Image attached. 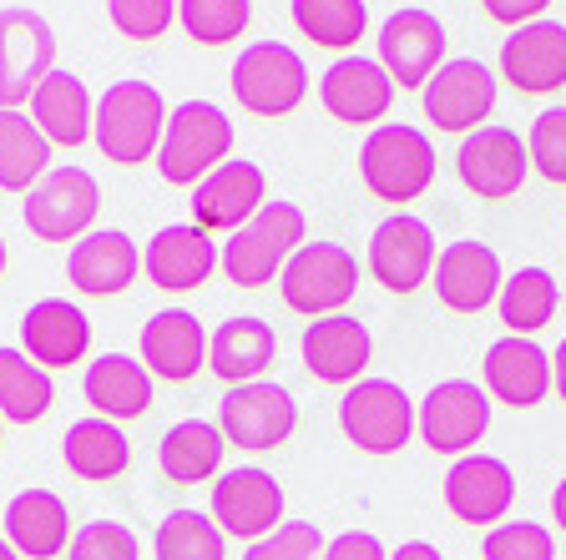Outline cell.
<instances>
[{
    "label": "cell",
    "mask_w": 566,
    "mask_h": 560,
    "mask_svg": "<svg viewBox=\"0 0 566 560\" xmlns=\"http://www.w3.org/2000/svg\"><path fill=\"white\" fill-rule=\"evenodd\" d=\"M167 112L163 92L153 82H112L96 96V121H92V141L102 147L106 162L117 167H142L153 162L167 131Z\"/></svg>",
    "instance_id": "cell-1"
},
{
    "label": "cell",
    "mask_w": 566,
    "mask_h": 560,
    "mask_svg": "<svg viewBox=\"0 0 566 560\" xmlns=\"http://www.w3.org/2000/svg\"><path fill=\"white\" fill-rule=\"evenodd\" d=\"M308 218L294 202H263L253 212V222H243L233 237L223 243L218 268L238 283V288H269L283 273V263L308 243Z\"/></svg>",
    "instance_id": "cell-2"
},
{
    "label": "cell",
    "mask_w": 566,
    "mask_h": 560,
    "mask_svg": "<svg viewBox=\"0 0 566 560\" xmlns=\"http://www.w3.org/2000/svg\"><path fill=\"white\" fill-rule=\"evenodd\" d=\"M440 172V157L430 147L420 127H400V121H385L365 137V152H359V177L375 192L379 202H395V208H410L415 198L430 192Z\"/></svg>",
    "instance_id": "cell-3"
},
{
    "label": "cell",
    "mask_w": 566,
    "mask_h": 560,
    "mask_svg": "<svg viewBox=\"0 0 566 560\" xmlns=\"http://www.w3.org/2000/svg\"><path fill=\"white\" fill-rule=\"evenodd\" d=\"M233 157V121L228 112H218L212 102H182L172 106L163 131V147H157V172L172 187H198L208 172Z\"/></svg>",
    "instance_id": "cell-4"
},
{
    "label": "cell",
    "mask_w": 566,
    "mask_h": 560,
    "mask_svg": "<svg viewBox=\"0 0 566 560\" xmlns=\"http://www.w3.org/2000/svg\"><path fill=\"white\" fill-rule=\"evenodd\" d=\"M283 304L289 314L329 318L359 293V257L344 243H304L289 263H283Z\"/></svg>",
    "instance_id": "cell-5"
},
{
    "label": "cell",
    "mask_w": 566,
    "mask_h": 560,
    "mask_svg": "<svg viewBox=\"0 0 566 560\" xmlns=\"http://www.w3.org/2000/svg\"><path fill=\"white\" fill-rule=\"evenodd\" d=\"M233 102L253 117H289L308 96V66L283 41H253L233 61Z\"/></svg>",
    "instance_id": "cell-6"
},
{
    "label": "cell",
    "mask_w": 566,
    "mask_h": 560,
    "mask_svg": "<svg viewBox=\"0 0 566 560\" xmlns=\"http://www.w3.org/2000/svg\"><path fill=\"white\" fill-rule=\"evenodd\" d=\"M339 430L354 450L365 455H400L405 444L420 434V420H415V404L405 399L400 384L389 379H359L349 384V394L339 399Z\"/></svg>",
    "instance_id": "cell-7"
},
{
    "label": "cell",
    "mask_w": 566,
    "mask_h": 560,
    "mask_svg": "<svg viewBox=\"0 0 566 560\" xmlns=\"http://www.w3.org/2000/svg\"><path fill=\"white\" fill-rule=\"evenodd\" d=\"M102 212V187L86 167H51L41 182L25 192V228L41 243H82L86 228Z\"/></svg>",
    "instance_id": "cell-8"
},
{
    "label": "cell",
    "mask_w": 566,
    "mask_h": 560,
    "mask_svg": "<svg viewBox=\"0 0 566 560\" xmlns=\"http://www.w3.org/2000/svg\"><path fill=\"white\" fill-rule=\"evenodd\" d=\"M56 71V31L41 11H0V112H15Z\"/></svg>",
    "instance_id": "cell-9"
},
{
    "label": "cell",
    "mask_w": 566,
    "mask_h": 560,
    "mask_svg": "<svg viewBox=\"0 0 566 560\" xmlns=\"http://www.w3.org/2000/svg\"><path fill=\"white\" fill-rule=\"evenodd\" d=\"M495 71L475 56H455L424 82L420 102H424V117L436 131H450V137H471V131L491 127V112H495Z\"/></svg>",
    "instance_id": "cell-10"
},
{
    "label": "cell",
    "mask_w": 566,
    "mask_h": 560,
    "mask_svg": "<svg viewBox=\"0 0 566 560\" xmlns=\"http://www.w3.org/2000/svg\"><path fill=\"white\" fill-rule=\"evenodd\" d=\"M218 430H223L228 444L248 450V455H269L279 444H289V434L298 430V404L294 394L273 379H259V384H238L223 394L218 404Z\"/></svg>",
    "instance_id": "cell-11"
},
{
    "label": "cell",
    "mask_w": 566,
    "mask_h": 560,
    "mask_svg": "<svg viewBox=\"0 0 566 560\" xmlns=\"http://www.w3.org/2000/svg\"><path fill=\"white\" fill-rule=\"evenodd\" d=\"M436 257H440V247H436L430 222L415 218V212H395L369 237V278L385 293H395V298H410V293H420L430 283Z\"/></svg>",
    "instance_id": "cell-12"
},
{
    "label": "cell",
    "mask_w": 566,
    "mask_h": 560,
    "mask_svg": "<svg viewBox=\"0 0 566 560\" xmlns=\"http://www.w3.org/2000/svg\"><path fill=\"white\" fill-rule=\"evenodd\" d=\"M415 420H420V440L436 455H475V444L491 430V394L471 379H446L424 394Z\"/></svg>",
    "instance_id": "cell-13"
},
{
    "label": "cell",
    "mask_w": 566,
    "mask_h": 560,
    "mask_svg": "<svg viewBox=\"0 0 566 560\" xmlns=\"http://www.w3.org/2000/svg\"><path fill=\"white\" fill-rule=\"evenodd\" d=\"M526 137L511 127H481L471 137H460V152H455V177L460 187L481 202H506L521 192L526 182Z\"/></svg>",
    "instance_id": "cell-14"
},
{
    "label": "cell",
    "mask_w": 566,
    "mask_h": 560,
    "mask_svg": "<svg viewBox=\"0 0 566 560\" xmlns=\"http://www.w3.org/2000/svg\"><path fill=\"white\" fill-rule=\"evenodd\" d=\"M212 520L233 540H263L283 526V485L259 465H238L212 479Z\"/></svg>",
    "instance_id": "cell-15"
},
{
    "label": "cell",
    "mask_w": 566,
    "mask_h": 560,
    "mask_svg": "<svg viewBox=\"0 0 566 560\" xmlns=\"http://www.w3.org/2000/svg\"><path fill=\"white\" fill-rule=\"evenodd\" d=\"M379 66L405 92H424V82L446 66V25L420 6H405L379 25Z\"/></svg>",
    "instance_id": "cell-16"
},
{
    "label": "cell",
    "mask_w": 566,
    "mask_h": 560,
    "mask_svg": "<svg viewBox=\"0 0 566 560\" xmlns=\"http://www.w3.org/2000/svg\"><path fill=\"white\" fill-rule=\"evenodd\" d=\"M501 82L521 96H556L566 86V25L562 21H531L506 35L495 56Z\"/></svg>",
    "instance_id": "cell-17"
},
{
    "label": "cell",
    "mask_w": 566,
    "mask_h": 560,
    "mask_svg": "<svg viewBox=\"0 0 566 560\" xmlns=\"http://www.w3.org/2000/svg\"><path fill=\"white\" fill-rule=\"evenodd\" d=\"M318 102L329 112L334 121L344 127H385L389 106H395V82H389V71L369 56H339L329 71H324V82H318Z\"/></svg>",
    "instance_id": "cell-18"
},
{
    "label": "cell",
    "mask_w": 566,
    "mask_h": 560,
    "mask_svg": "<svg viewBox=\"0 0 566 560\" xmlns=\"http://www.w3.org/2000/svg\"><path fill=\"white\" fill-rule=\"evenodd\" d=\"M269 202V177L259 162L228 157L218 172H208L192 187V222L202 233H238L243 222H253V212Z\"/></svg>",
    "instance_id": "cell-19"
},
{
    "label": "cell",
    "mask_w": 566,
    "mask_h": 560,
    "mask_svg": "<svg viewBox=\"0 0 566 560\" xmlns=\"http://www.w3.org/2000/svg\"><path fill=\"white\" fill-rule=\"evenodd\" d=\"M446 505L455 520L465 526H501L516 505V475H511L506 459L491 455H460L446 475Z\"/></svg>",
    "instance_id": "cell-20"
},
{
    "label": "cell",
    "mask_w": 566,
    "mask_h": 560,
    "mask_svg": "<svg viewBox=\"0 0 566 560\" xmlns=\"http://www.w3.org/2000/svg\"><path fill=\"white\" fill-rule=\"evenodd\" d=\"M298 353H304V369L318 384H359L369 359H375V339L354 314H329L304 328Z\"/></svg>",
    "instance_id": "cell-21"
},
{
    "label": "cell",
    "mask_w": 566,
    "mask_h": 560,
    "mask_svg": "<svg viewBox=\"0 0 566 560\" xmlns=\"http://www.w3.org/2000/svg\"><path fill=\"white\" fill-rule=\"evenodd\" d=\"M430 283H436L440 304H446L450 314H485V308L501 298V283H506V273H501V257H495V247L475 243V237H460V243H450L446 253L436 257V273H430Z\"/></svg>",
    "instance_id": "cell-22"
},
{
    "label": "cell",
    "mask_w": 566,
    "mask_h": 560,
    "mask_svg": "<svg viewBox=\"0 0 566 560\" xmlns=\"http://www.w3.org/2000/svg\"><path fill=\"white\" fill-rule=\"evenodd\" d=\"M137 353L153 379H163V384H192L202 373V363H208V334H202V324L188 308H167V314H153L142 324Z\"/></svg>",
    "instance_id": "cell-23"
},
{
    "label": "cell",
    "mask_w": 566,
    "mask_h": 560,
    "mask_svg": "<svg viewBox=\"0 0 566 560\" xmlns=\"http://www.w3.org/2000/svg\"><path fill=\"white\" fill-rule=\"evenodd\" d=\"M92 349V318L71 298H41L25 308L21 318V353L41 369H71L82 363V353Z\"/></svg>",
    "instance_id": "cell-24"
},
{
    "label": "cell",
    "mask_w": 566,
    "mask_h": 560,
    "mask_svg": "<svg viewBox=\"0 0 566 560\" xmlns=\"http://www.w3.org/2000/svg\"><path fill=\"white\" fill-rule=\"evenodd\" d=\"M218 257L223 253L212 247V233H202L198 222H172V228L153 233L147 253H142V273L163 293H192L212 278Z\"/></svg>",
    "instance_id": "cell-25"
},
{
    "label": "cell",
    "mask_w": 566,
    "mask_h": 560,
    "mask_svg": "<svg viewBox=\"0 0 566 560\" xmlns=\"http://www.w3.org/2000/svg\"><path fill=\"white\" fill-rule=\"evenodd\" d=\"M485 394L511 409H536L552 394V353L521 334L495 339L485 349Z\"/></svg>",
    "instance_id": "cell-26"
},
{
    "label": "cell",
    "mask_w": 566,
    "mask_h": 560,
    "mask_svg": "<svg viewBox=\"0 0 566 560\" xmlns=\"http://www.w3.org/2000/svg\"><path fill=\"white\" fill-rule=\"evenodd\" d=\"M142 253L127 233H86L82 243H71L66 253V278L82 298H117L137 283Z\"/></svg>",
    "instance_id": "cell-27"
},
{
    "label": "cell",
    "mask_w": 566,
    "mask_h": 560,
    "mask_svg": "<svg viewBox=\"0 0 566 560\" xmlns=\"http://www.w3.org/2000/svg\"><path fill=\"white\" fill-rule=\"evenodd\" d=\"M82 394L86 404L96 409V420H112V424H132L153 409V373L142 359H127V353H102L92 359L82 379Z\"/></svg>",
    "instance_id": "cell-28"
},
{
    "label": "cell",
    "mask_w": 566,
    "mask_h": 560,
    "mask_svg": "<svg viewBox=\"0 0 566 560\" xmlns=\"http://www.w3.org/2000/svg\"><path fill=\"white\" fill-rule=\"evenodd\" d=\"M279 359V339L263 318H228L208 334V369L212 379H223L228 389L238 384H259L263 373Z\"/></svg>",
    "instance_id": "cell-29"
},
{
    "label": "cell",
    "mask_w": 566,
    "mask_h": 560,
    "mask_svg": "<svg viewBox=\"0 0 566 560\" xmlns=\"http://www.w3.org/2000/svg\"><path fill=\"white\" fill-rule=\"evenodd\" d=\"M71 510L56 490H21L6 505V540L21 560H56L71 546Z\"/></svg>",
    "instance_id": "cell-30"
},
{
    "label": "cell",
    "mask_w": 566,
    "mask_h": 560,
    "mask_svg": "<svg viewBox=\"0 0 566 560\" xmlns=\"http://www.w3.org/2000/svg\"><path fill=\"white\" fill-rule=\"evenodd\" d=\"M25 106H31V121L41 127V137L51 147H82V141H92L96 102L76 71H51Z\"/></svg>",
    "instance_id": "cell-31"
},
{
    "label": "cell",
    "mask_w": 566,
    "mask_h": 560,
    "mask_svg": "<svg viewBox=\"0 0 566 560\" xmlns=\"http://www.w3.org/2000/svg\"><path fill=\"white\" fill-rule=\"evenodd\" d=\"M61 459H66V469L76 479L102 485V479L127 475L132 444L122 434V424H112V420H76L66 430V440H61Z\"/></svg>",
    "instance_id": "cell-32"
},
{
    "label": "cell",
    "mask_w": 566,
    "mask_h": 560,
    "mask_svg": "<svg viewBox=\"0 0 566 560\" xmlns=\"http://www.w3.org/2000/svg\"><path fill=\"white\" fill-rule=\"evenodd\" d=\"M223 430L208 420H177L163 434V475L172 485H202V479L223 475Z\"/></svg>",
    "instance_id": "cell-33"
},
{
    "label": "cell",
    "mask_w": 566,
    "mask_h": 560,
    "mask_svg": "<svg viewBox=\"0 0 566 560\" xmlns=\"http://www.w3.org/2000/svg\"><path fill=\"white\" fill-rule=\"evenodd\" d=\"M51 162V141L31 112H0V192H31Z\"/></svg>",
    "instance_id": "cell-34"
},
{
    "label": "cell",
    "mask_w": 566,
    "mask_h": 560,
    "mask_svg": "<svg viewBox=\"0 0 566 560\" xmlns=\"http://www.w3.org/2000/svg\"><path fill=\"white\" fill-rule=\"evenodd\" d=\"M556 304H562V288H556V278L546 268L511 273V278L501 283V298H495L506 334H521V339H536L556 318Z\"/></svg>",
    "instance_id": "cell-35"
},
{
    "label": "cell",
    "mask_w": 566,
    "mask_h": 560,
    "mask_svg": "<svg viewBox=\"0 0 566 560\" xmlns=\"http://www.w3.org/2000/svg\"><path fill=\"white\" fill-rule=\"evenodd\" d=\"M294 25L324 51H344L349 56L369 31V6L365 0H294L289 6Z\"/></svg>",
    "instance_id": "cell-36"
},
{
    "label": "cell",
    "mask_w": 566,
    "mask_h": 560,
    "mask_svg": "<svg viewBox=\"0 0 566 560\" xmlns=\"http://www.w3.org/2000/svg\"><path fill=\"white\" fill-rule=\"evenodd\" d=\"M56 384L41 363H31L21 349H0V420L6 424H35L46 420Z\"/></svg>",
    "instance_id": "cell-37"
},
{
    "label": "cell",
    "mask_w": 566,
    "mask_h": 560,
    "mask_svg": "<svg viewBox=\"0 0 566 560\" xmlns=\"http://www.w3.org/2000/svg\"><path fill=\"white\" fill-rule=\"evenodd\" d=\"M157 560H228V536L202 510H172L157 526Z\"/></svg>",
    "instance_id": "cell-38"
},
{
    "label": "cell",
    "mask_w": 566,
    "mask_h": 560,
    "mask_svg": "<svg viewBox=\"0 0 566 560\" xmlns=\"http://www.w3.org/2000/svg\"><path fill=\"white\" fill-rule=\"evenodd\" d=\"M177 21L198 46H228L253 21V0H177Z\"/></svg>",
    "instance_id": "cell-39"
},
{
    "label": "cell",
    "mask_w": 566,
    "mask_h": 560,
    "mask_svg": "<svg viewBox=\"0 0 566 560\" xmlns=\"http://www.w3.org/2000/svg\"><path fill=\"white\" fill-rule=\"evenodd\" d=\"M485 560H556V540L536 520H501L485 536Z\"/></svg>",
    "instance_id": "cell-40"
},
{
    "label": "cell",
    "mask_w": 566,
    "mask_h": 560,
    "mask_svg": "<svg viewBox=\"0 0 566 560\" xmlns=\"http://www.w3.org/2000/svg\"><path fill=\"white\" fill-rule=\"evenodd\" d=\"M526 152H531V167L546 182L566 187V106H552V112H542V117L531 121Z\"/></svg>",
    "instance_id": "cell-41"
},
{
    "label": "cell",
    "mask_w": 566,
    "mask_h": 560,
    "mask_svg": "<svg viewBox=\"0 0 566 560\" xmlns=\"http://www.w3.org/2000/svg\"><path fill=\"white\" fill-rule=\"evenodd\" d=\"M66 560H142V550L127 526H117V520H92V526H82L71 536Z\"/></svg>",
    "instance_id": "cell-42"
},
{
    "label": "cell",
    "mask_w": 566,
    "mask_h": 560,
    "mask_svg": "<svg viewBox=\"0 0 566 560\" xmlns=\"http://www.w3.org/2000/svg\"><path fill=\"white\" fill-rule=\"evenodd\" d=\"M243 560H324V536L308 520H283L279 530L253 540Z\"/></svg>",
    "instance_id": "cell-43"
},
{
    "label": "cell",
    "mask_w": 566,
    "mask_h": 560,
    "mask_svg": "<svg viewBox=\"0 0 566 560\" xmlns=\"http://www.w3.org/2000/svg\"><path fill=\"white\" fill-rule=\"evenodd\" d=\"M106 15L127 41H157L177 21V0H106Z\"/></svg>",
    "instance_id": "cell-44"
},
{
    "label": "cell",
    "mask_w": 566,
    "mask_h": 560,
    "mask_svg": "<svg viewBox=\"0 0 566 560\" xmlns=\"http://www.w3.org/2000/svg\"><path fill=\"white\" fill-rule=\"evenodd\" d=\"M481 11L491 15L495 25H531V21H546V11H552V0H481Z\"/></svg>",
    "instance_id": "cell-45"
},
{
    "label": "cell",
    "mask_w": 566,
    "mask_h": 560,
    "mask_svg": "<svg viewBox=\"0 0 566 560\" xmlns=\"http://www.w3.org/2000/svg\"><path fill=\"white\" fill-rule=\"evenodd\" d=\"M324 560H389V550L369 530H344V536H334L324 546Z\"/></svg>",
    "instance_id": "cell-46"
},
{
    "label": "cell",
    "mask_w": 566,
    "mask_h": 560,
    "mask_svg": "<svg viewBox=\"0 0 566 560\" xmlns=\"http://www.w3.org/2000/svg\"><path fill=\"white\" fill-rule=\"evenodd\" d=\"M389 560H440V550L430 540H405L400 550H389Z\"/></svg>",
    "instance_id": "cell-47"
},
{
    "label": "cell",
    "mask_w": 566,
    "mask_h": 560,
    "mask_svg": "<svg viewBox=\"0 0 566 560\" xmlns=\"http://www.w3.org/2000/svg\"><path fill=\"white\" fill-rule=\"evenodd\" d=\"M552 394L566 404V339L556 344V353H552Z\"/></svg>",
    "instance_id": "cell-48"
},
{
    "label": "cell",
    "mask_w": 566,
    "mask_h": 560,
    "mask_svg": "<svg viewBox=\"0 0 566 560\" xmlns=\"http://www.w3.org/2000/svg\"><path fill=\"white\" fill-rule=\"evenodd\" d=\"M552 520H556V530H562V536H566V479H562V485H556V490H552Z\"/></svg>",
    "instance_id": "cell-49"
},
{
    "label": "cell",
    "mask_w": 566,
    "mask_h": 560,
    "mask_svg": "<svg viewBox=\"0 0 566 560\" xmlns=\"http://www.w3.org/2000/svg\"><path fill=\"white\" fill-rule=\"evenodd\" d=\"M0 560H21V556H15V546H11V540H0Z\"/></svg>",
    "instance_id": "cell-50"
},
{
    "label": "cell",
    "mask_w": 566,
    "mask_h": 560,
    "mask_svg": "<svg viewBox=\"0 0 566 560\" xmlns=\"http://www.w3.org/2000/svg\"><path fill=\"white\" fill-rule=\"evenodd\" d=\"M0 273H6V237H0Z\"/></svg>",
    "instance_id": "cell-51"
},
{
    "label": "cell",
    "mask_w": 566,
    "mask_h": 560,
    "mask_svg": "<svg viewBox=\"0 0 566 560\" xmlns=\"http://www.w3.org/2000/svg\"><path fill=\"white\" fill-rule=\"evenodd\" d=\"M0 424H6V420H0ZM0 440H6V430H0Z\"/></svg>",
    "instance_id": "cell-52"
}]
</instances>
